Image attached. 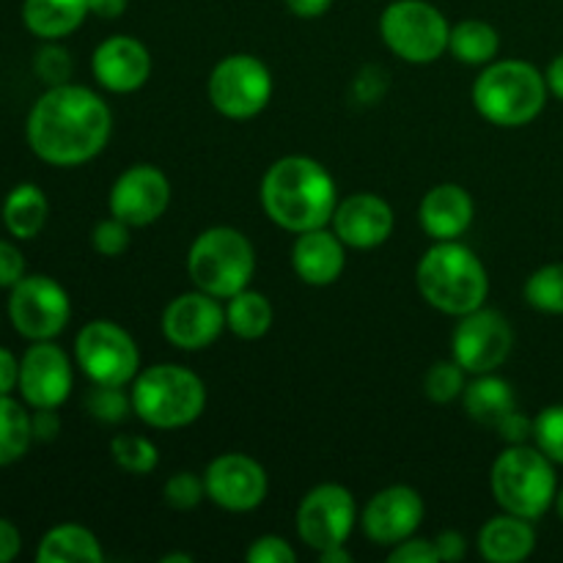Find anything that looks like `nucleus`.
<instances>
[{
	"label": "nucleus",
	"mask_w": 563,
	"mask_h": 563,
	"mask_svg": "<svg viewBox=\"0 0 563 563\" xmlns=\"http://www.w3.org/2000/svg\"><path fill=\"white\" fill-rule=\"evenodd\" d=\"M113 135V113L97 91L77 82L53 86L33 102L25 141L42 163L77 168L104 152Z\"/></svg>",
	"instance_id": "1"
},
{
	"label": "nucleus",
	"mask_w": 563,
	"mask_h": 563,
	"mask_svg": "<svg viewBox=\"0 0 563 563\" xmlns=\"http://www.w3.org/2000/svg\"><path fill=\"white\" fill-rule=\"evenodd\" d=\"M258 198L267 218L289 234L330 225L339 207L333 174L306 154L275 159L262 176Z\"/></svg>",
	"instance_id": "2"
},
{
	"label": "nucleus",
	"mask_w": 563,
	"mask_h": 563,
	"mask_svg": "<svg viewBox=\"0 0 563 563\" xmlns=\"http://www.w3.org/2000/svg\"><path fill=\"white\" fill-rule=\"evenodd\" d=\"M423 300L445 317H465L487 302L489 275L482 258L460 240L434 242L416 267Z\"/></svg>",
	"instance_id": "3"
},
{
	"label": "nucleus",
	"mask_w": 563,
	"mask_h": 563,
	"mask_svg": "<svg viewBox=\"0 0 563 563\" xmlns=\"http://www.w3.org/2000/svg\"><path fill=\"white\" fill-rule=\"evenodd\" d=\"M548 80L528 60L504 58L482 66L471 88L476 113L504 130H517L542 115L548 104Z\"/></svg>",
	"instance_id": "4"
},
{
	"label": "nucleus",
	"mask_w": 563,
	"mask_h": 563,
	"mask_svg": "<svg viewBox=\"0 0 563 563\" xmlns=\"http://www.w3.org/2000/svg\"><path fill=\"white\" fill-rule=\"evenodd\" d=\"M132 412L146 427L174 432L196 423L207 410V385L196 372L176 363L141 368L130 388Z\"/></svg>",
	"instance_id": "5"
},
{
	"label": "nucleus",
	"mask_w": 563,
	"mask_h": 563,
	"mask_svg": "<svg viewBox=\"0 0 563 563\" xmlns=\"http://www.w3.org/2000/svg\"><path fill=\"white\" fill-rule=\"evenodd\" d=\"M489 489H493L495 504L509 515L533 522L542 520L555 506V495H559L555 462L537 445H509L493 462Z\"/></svg>",
	"instance_id": "6"
},
{
	"label": "nucleus",
	"mask_w": 563,
	"mask_h": 563,
	"mask_svg": "<svg viewBox=\"0 0 563 563\" xmlns=\"http://www.w3.org/2000/svg\"><path fill=\"white\" fill-rule=\"evenodd\" d=\"M192 286L218 300H231L247 289L256 275V247L234 225H212L192 240L187 251Z\"/></svg>",
	"instance_id": "7"
},
{
	"label": "nucleus",
	"mask_w": 563,
	"mask_h": 563,
	"mask_svg": "<svg viewBox=\"0 0 563 563\" xmlns=\"http://www.w3.org/2000/svg\"><path fill=\"white\" fill-rule=\"evenodd\" d=\"M451 25L429 0H394L379 14L385 47L405 64L427 66L449 53Z\"/></svg>",
	"instance_id": "8"
},
{
	"label": "nucleus",
	"mask_w": 563,
	"mask_h": 563,
	"mask_svg": "<svg viewBox=\"0 0 563 563\" xmlns=\"http://www.w3.org/2000/svg\"><path fill=\"white\" fill-rule=\"evenodd\" d=\"M209 104L231 121L256 119L273 99V71L251 53L225 55L207 80Z\"/></svg>",
	"instance_id": "9"
},
{
	"label": "nucleus",
	"mask_w": 563,
	"mask_h": 563,
	"mask_svg": "<svg viewBox=\"0 0 563 563\" xmlns=\"http://www.w3.org/2000/svg\"><path fill=\"white\" fill-rule=\"evenodd\" d=\"M75 361L88 383L93 385H132L141 372V350L130 330L113 319H91L75 339Z\"/></svg>",
	"instance_id": "10"
},
{
	"label": "nucleus",
	"mask_w": 563,
	"mask_h": 563,
	"mask_svg": "<svg viewBox=\"0 0 563 563\" xmlns=\"http://www.w3.org/2000/svg\"><path fill=\"white\" fill-rule=\"evenodd\" d=\"M9 319L22 339L55 341L71 319L69 291L49 275H25L9 289Z\"/></svg>",
	"instance_id": "11"
},
{
	"label": "nucleus",
	"mask_w": 563,
	"mask_h": 563,
	"mask_svg": "<svg viewBox=\"0 0 563 563\" xmlns=\"http://www.w3.org/2000/svg\"><path fill=\"white\" fill-rule=\"evenodd\" d=\"M357 522L361 515H357L355 495L344 484L333 482L308 489L295 515L297 537L313 553L346 544Z\"/></svg>",
	"instance_id": "12"
},
{
	"label": "nucleus",
	"mask_w": 563,
	"mask_h": 563,
	"mask_svg": "<svg viewBox=\"0 0 563 563\" xmlns=\"http://www.w3.org/2000/svg\"><path fill=\"white\" fill-rule=\"evenodd\" d=\"M515 350V330L509 319L495 308H476L456 322L451 333V357L471 377L498 372Z\"/></svg>",
	"instance_id": "13"
},
{
	"label": "nucleus",
	"mask_w": 563,
	"mask_h": 563,
	"mask_svg": "<svg viewBox=\"0 0 563 563\" xmlns=\"http://www.w3.org/2000/svg\"><path fill=\"white\" fill-rule=\"evenodd\" d=\"M203 484H207V500L231 515L258 509L269 493V476L262 462L240 451L214 456L203 471Z\"/></svg>",
	"instance_id": "14"
},
{
	"label": "nucleus",
	"mask_w": 563,
	"mask_h": 563,
	"mask_svg": "<svg viewBox=\"0 0 563 563\" xmlns=\"http://www.w3.org/2000/svg\"><path fill=\"white\" fill-rule=\"evenodd\" d=\"M170 179L163 168L152 163H137L121 170L108 192V209L113 218L124 220L132 229L152 225L168 212L170 207Z\"/></svg>",
	"instance_id": "15"
},
{
	"label": "nucleus",
	"mask_w": 563,
	"mask_h": 563,
	"mask_svg": "<svg viewBox=\"0 0 563 563\" xmlns=\"http://www.w3.org/2000/svg\"><path fill=\"white\" fill-rule=\"evenodd\" d=\"M159 328H163L165 341L176 350H209L223 335V330H229L225 328V306H220L218 297L201 289L185 291L165 306Z\"/></svg>",
	"instance_id": "16"
},
{
	"label": "nucleus",
	"mask_w": 563,
	"mask_h": 563,
	"mask_svg": "<svg viewBox=\"0 0 563 563\" xmlns=\"http://www.w3.org/2000/svg\"><path fill=\"white\" fill-rule=\"evenodd\" d=\"M75 388V368L64 346L55 341H31L20 357V399L31 410L60 407Z\"/></svg>",
	"instance_id": "17"
},
{
	"label": "nucleus",
	"mask_w": 563,
	"mask_h": 563,
	"mask_svg": "<svg viewBox=\"0 0 563 563\" xmlns=\"http://www.w3.org/2000/svg\"><path fill=\"white\" fill-rule=\"evenodd\" d=\"M423 517H427V506H423L421 493L407 484H390L363 506L361 528L377 548H394L416 537Z\"/></svg>",
	"instance_id": "18"
},
{
	"label": "nucleus",
	"mask_w": 563,
	"mask_h": 563,
	"mask_svg": "<svg viewBox=\"0 0 563 563\" xmlns=\"http://www.w3.org/2000/svg\"><path fill=\"white\" fill-rule=\"evenodd\" d=\"M330 229L341 236L352 251H372L385 245L396 229L394 207L377 192H352L339 201Z\"/></svg>",
	"instance_id": "19"
},
{
	"label": "nucleus",
	"mask_w": 563,
	"mask_h": 563,
	"mask_svg": "<svg viewBox=\"0 0 563 563\" xmlns=\"http://www.w3.org/2000/svg\"><path fill=\"white\" fill-rule=\"evenodd\" d=\"M93 80L110 93H135L152 77V53L135 36H108L91 55Z\"/></svg>",
	"instance_id": "20"
},
{
	"label": "nucleus",
	"mask_w": 563,
	"mask_h": 563,
	"mask_svg": "<svg viewBox=\"0 0 563 563\" xmlns=\"http://www.w3.org/2000/svg\"><path fill=\"white\" fill-rule=\"evenodd\" d=\"M473 218H476L473 196L462 185H454V181L434 185L421 198V207H418L423 234L434 242L462 240V234L473 225Z\"/></svg>",
	"instance_id": "21"
},
{
	"label": "nucleus",
	"mask_w": 563,
	"mask_h": 563,
	"mask_svg": "<svg viewBox=\"0 0 563 563\" xmlns=\"http://www.w3.org/2000/svg\"><path fill=\"white\" fill-rule=\"evenodd\" d=\"M291 269L308 286L335 284L346 269V245L328 225L302 231L291 245Z\"/></svg>",
	"instance_id": "22"
},
{
	"label": "nucleus",
	"mask_w": 563,
	"mask_h": 563,
	"mask_svg": "<svg viewBox=\"0 0 563 563\" xmlns=\"http://www.w3.org/2000/svg\"><path fill=\"white\" fill-rule=\"evenodd\" d=\"M476 542L484 561L520 563L537 550V528H533V520L504 511L484 522Z\"/></svg>",
	"instance_id": "23"
},
{
	"label": "nucleus",
	"mask_w": 563,
	"mask_h": 563,
	"mask_svg": "<svg viewBox=\"0 0 563 563\" xmlns=\"http://www.w3.org/2000/svg\"><path fill=\"white\" fill-rule=\"evenodd\" d=\"M88 14V0H22V25L42 42L71 36Z\"/></svg>",
	"instance_id": "24"
},
{
	"label": "nucleus",
	"mask_w": 563,
	"mask_h": 563,
	"mask_svg": "<svg viewBox=\"0 0 563 563\" xmlns=\"http://www.w3.org/2000/svg\"><path fill=\"white\" fill-rule=\"evenodd\" d=\"M462 405H465V412L473 421L482 423V427L495 429L509 412L517 410V396L509 379L489 372L476 374V377L465 385Z\"/></svg>",
	"instance_id": "25"
},
{
	"label": "nucleus",
	"mask_w": 563,
	"mask_h": 563,
	"mask_svg": "<svg viewBox=\"0 0 563 563\" xmlns=\"http://www.w3.org/2000/svg\"><path fill=\"white\" fill-rule=\"evenodd\" d=\"M38 563H102L104 550L97 533L77 522L49 528L36 548Z\"/></svg>",
	"instance_id": "26"
},
{
	"label": "nucleus",
	"mask_w": 563,
	"mask_h": 563,
	"mask_svg": "<svg viewBox=\"0 0 563 563\" xmlns=\"http://www.w3.org/2000/svg\"><path fill=\"white\" fill-rule=\"evenodd\" d=\"M0 218H3L5 231H9L14 240H36L44 231L49 218V201L44 196V190L33 181H20L16 187H11L9 196L3 198V209H0Z\"/></svg>",
	"instance_id": "27"
},
{
	"label": "nucleus",
	"mask_w": 563,
	"mask_h": 563,
	"mask_svg": "<svg viewBox=\"0 0 563 563\" xmlns=\"http://www.w3.org/2000/svg\"><path fill=\"white\" fill-rule=\"evenodd\" d=\"M275 322L273 302L262 291H253L251 286L225 300V328L242 341H258L269 333Z\"/></svg>",
	"instance_id": "28"
},
{
	"label": "nucleus",
	"mask_w": 563,
	"mask_h": 563,
	"mask_svg": "<svg viewBox=\"0 0 563 563\" xmlns=\"http://www.w3.org/2000/svg\"><path fill=\"white\" fill-rule=\"evenodd\" d=\"M449 53L460 64L478 66L482 69V66L498 60L500 33L495 31V25H489L484 20H462L456 25H451Z\"/></svg>",
	"instance_id": "29"
},
{
	"label": "nucleus",
	"mask_w": 563,
	"mask_h": 563,
	"mask_svg": "<svg viewBox=\"0 0 563 563\" xmlns=\"http://www.w3.org/2000/svg\"><path fill=\"white\" fill-rule=\"evenodd\" d=\"M33 440L31 407L14 396H0V467H9L27 454Z\"/></svg>",
	"instance_id": "30"
},
{
	"label": "nucleus",
	"mask_w": 563,
	"mask_h": 563,
	"mask_svg": "<svg viewBox=\"0 0 563 563\" xmlns=\"http://www.w3.org/2000/svg\"><path fill=\"white\" fill-rule=\"evenodd\" d=\"M110 456L115 465L132 476H148L157 471L159 465V451L146 434L135 432H119L110 440Z\"/></svg>",
	"instance_id": "31"
},
{
	"label": "nucleus",
	"mask_w": 563,
	"mask_h": 563,
	"mask_svg": "<svg viewBox=\"0 0 563 563\" xmlns=\"http://www.w3.org/2000/svg\"><path fill=\"white\" fill-rule=\"evenodd\" d=\"M522 295L533 311L563 317V262L544 264L537 273H531Z\"/></svg>",
	"instance_id": "32"
},
{
	"label": "nucleus",
	"mask_w": 563,
	"mask_h": 563,
	"mask_svg": "<svg viewBox=\"0 0 563 563\" xmlns=\"http://www.w3.org/2000/svg\"><path fill=\"white\" fill-rule=\"evenodd\" d=\"M467 385V372L449 357V361H438L429 366L427 377H423V394L434 405H451V401L462 399Z\"/></svg>",
	"instance_id": "33"
},
{
	"label": "nucleus",
	"mask_w": 563,
	"mask_h": 563,
	"mask_svg": "<svg viewBox=\"0 0 563 563\" xmlns=\"http://www.w3.org/2000/svg\"><path fill=\"white\" fill-rule=\"evenodd\" d=\"M88 416L99 423H121L130 418L132 399L121 385H93L86 394Z\"/></svg>",
	"instance_id": "34"
},
{
	"label": "nucleus",
	"mask_w": 563,
	"mask_h": 563,
	"mask_svg": "<svg viewBox=\"0 0 563 563\" xmlns=\"http://www.w3.org/2000/svg\"><path fill=\"white\" fill-rule=\"evenodd\" d=\"M33 71L47 88L64 86V82H71L75 60H71V53L60 42H42V47L33 55Z\"/></svg>",
	"instance_id": "35"
},
{
	"label": "nucleus",
	"mask_w": 563,
	"mask_h": 563,
	"mask_svg": "<svg viewBox=\"0 0 563 563\" xmlns=\"http://www.w3.org/2000/svg\"><path fill=\"white\" fill-rule=\"evenodd\" d=\"M163 498L168 509L190 511L207 500V484H203V476H196L192 471H179L163 484Z\"/></svg>",
	"instance_id": "36"
},
{
	"label": "nucleus",
	"mask_w": 563,
	"mask_h": 563,
	"mask_svg": "<svg viewBox=\"0 0 563 563\" xmlns=\"http://www.w3.org/2000/svg\"><path fill=\"white\" fill-rule=\"evenodd\" d=\"M533 440L542 454L563 465V405H550L533 418Z\"/></svg>",
	"instance_id": "37"
},
{
	"label": "nucleus",
	"mask_w": 563,
	"mask_h": 563,
	"mask_svg": "<svg viewBox=\"0 0 563 563\" xmlns=\"http://www.w3.org/2000/svg\"><path fill=\"white\" fill-rule=\"evenodd\" d=\"M91 245L99 256L104 258H119L130 251L132 245V225H126L119 218H104L93 225L91 231Z\"/></svg>",
	"instance_id": "38"
},
{
	"label": "nucleus",
	"mask_w": 563,
	"mask_h": 563,
	"mask_svg": "<svg viewBox=\"0 0 563 563\" xmlns=\"http://www.w3.org/2000/svg\"><path fill=\"white\" fill-rule=\"evenodd\" d=\"M247 563H295L297 553L284 537L278 533H264V537L253 539L251 548L245 550Z\"/></svg>",
	"instance_id": "39"
},
{
	"label": "nucleus",
	"mask_w": 563,
	"mask_h": 563,
	"mask_svg": "<svg viewBox=\"0 0 563 563\" xmlns=\"http://www.w3.org/2000/svg\"><path fill=\"white\" fill-rule=\"evenodd\" d=\"M388 563H440V555L432 539L410 537L390 548Z\"/></svg>",
	"instance_id": "40"
},
{
	"label": "nucleus",
	"mask_w": 563,
	"mask_h": 563,
	"mask_svg": "<svg viewBox=\"0 0 563 563\" xmlns=\"http://www.w3.org/2000/svg\"><path fill=\"white\" fill-rule=\"evenodd\" d=\"M25 256L11 240H0V289H11L25 278Z\"/></svg>",
	"instance_id": "41"
},
{
	"label": "nucleus",
	"mask_w": 563,
	"mask_h": 563,
	"mask_svg": "<svg viewBox=\"0 0 563 563\" xmlns=\"http://www.w3.org/2000/svg\"><path fill=\"white\" fill-rule=\"evenodd\" d=\"M31 427H33V440H38V443H49V440L58 438L60 432L58 407H38V410H31Z\"/></svg>",
	"instance_id": "42"
},
{
	"label": "nucleus",
	"mask_w": 563,
	"mask_h": 563,
	"mask_svg": "<svg viewBox=\"0 0 563 563\" xmlns=\"http://www.w3.org/2000/svg\"><path fill=\"white\" fill-rule=\"evenodd\" d=\"M432 542L438 548L440 563H456L467 555V539L460 531H451V528L449 531H440Z\"/></svg>",
	"instance_id": "43"
},
{
	"label": "nucleus",
	"mask_w": 563,
	"mask_h": 563,
	"mask_svg": "<svg viewBox=\"0 0 563 563\" xmlns=\"http://www.w3.org/2000/svg\"><path fill=\"white\" fill-rule=\"evenodd\" d=\"M498 434L506 440L509 445H517V443H526L528 438H533V421H528L526 416H522L520 410L509 412V416L504 418V421L498 423Z\"/></svg>",
	"instance_id": "44"
},
{
	"label": "nucleus",
	"mask_w": 563,
	"mask_h": 563,
	"mask_svg": "<svg viewBox=\"0 0 563 563\" xmlns=\"http://www.w3.org/2000/svg\"><path fill=\"white\" fill-rule=\"evenodd\" d=\"M22 553V533L11 520L0 517V563H11Z\"/></svg>",
	"instance_id": "45"
},
{
	"label": "nucleus",
	"mask_w": 563,
	"mask_h": 563,
	"mask_svg": "<svg viewBox=\"0 0 563 563\" xmlns=\"http://www.w3.org/2000/svg\"><path fill=\"white\" fill-rule=\"evenodd\" d=\"M20 385V361L11 350L0 346V396H11Z\"/></svg>",
	"instance_id": "46"
},
{
	"label": "nucleus",
	"mask_w": 563,
	"mask_h": 563,
	"mask_svg": "<svg viewBox=\"0 0 563 563\" xmlns=\"http://www.w3.org/2000/svg\"><path fill=\"white\" fill-rule=\"evenodd\" d=\"M284 3L300 20H317V16L328 14L333 0H284Z\"/></svg>",
	"instance_id": "47"
},
{
	"label": "nucleus",
	"mask_w": 563,
	"mask_h": 563,
	"mask_svg": "<svg viewBox=\"0 0 563 563\" xmlns=\"http://www.w3.org/2000/svg\"><path fill=\"white\" fill-rule=\"evenodd\" d=\"M126 5H130V0H88V9L99 20H119Z\"/></svg>",
	"instance_id": "48"
},
{
	"label": "nucleus",
	"mask_w": 563,
	"mask_h": 563,
	"mask_svg": "<svg viewBox=\"0 0 563 563\" xmlns=\"http://www.w3.org/2000/svg\"><path fill=\"white\" fill-rule=\"evenodd\" d=\"M544 80H548L550 93L563 102V53L555 55V58L550 60L548 71H544Z\"/></svg>",
	"instance_id": "49"
},
{
	"label": "nucleus",
	"mask_w": 563,
	"mask_h": 563,
	"mask_svg": "<svg viewBox=\"0 0 563 563\" xmlns=\"http://www.w3.org/2000/svg\"><path fill=\"white\" fill-rule=\"evenodd\" d=\"M317 555L322 563H352V553L346 550V544H341V548L322 550V553H317Z\"/></svg>",
	"instance_id": "50"
},
{
	"label": "nucleus",
	"mask_w": 563,
	"mask_h": 563,
	"mask_svg": "<svg viewBox=\"0 0 563 563\" xmlns=\"http://www.w3.org/2000/svg\"><path fill=\"white\" fill-rule=\"evenodd\" d=\"M163 563H192V555H187V553H168V555H163V559H159Z\"/></svg>",
	"instance_id": "51"
},
{
	"label": "nucleus",
	"mask_w": 563,
	"mask_h": 563,
	"mask_svg": "<svg viewBox=\"0 0 563 563\" xmlns=\"http://www.w3.org/2000/svg\"><path fill=\"white\" fill-rule=\"evenodd\" d=\"M555 511H559V517L563 522V487L559 489V495H555Z\"/></svg>",
	"instance_id": "52"
}]
</instances>
